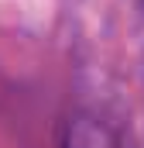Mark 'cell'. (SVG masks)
<instances>
[{
    "label": "cell",
    "instance_id": "cell-1",
    "mask_svg": "<svg viewBox=\"0 0 144 148\" xmlns=\"http://www.w3.org/2000/svg\"><path fill=\"white\" fill-rule=\"evenodd\" d=\"M62 148H117V141H113V134L103 121H96L89 114H75L65 124Z\"/></svg>",
    "mask_w": 144,
    "mask_h": 148
}]
</instances>
